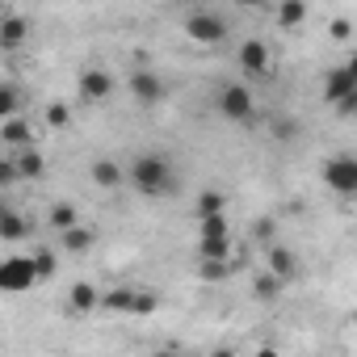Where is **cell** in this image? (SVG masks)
<instances>
[{
	"label": "cell",
	"instance_id": "obj_10",
	"mask_svg": "<svg viewBox=\"0 0 357 357\" xmlns=\"http://www.w3.org/2000/svg\"><path fill=\"white\" fill-rule=\"evenodd\" d=\"M130 97L139 105H160L164 101V80L151 72V68H135L130 72Z\"/></svg>",
	"mask_w": 357,
	"mask_h": 357
},
{
	"label": "cell",
	"instance_id": "obj_23",
	"mask_svg": "<svg viewBox=\"0 0 357 357\" xmlns=\"http://www.w3.org/2000/svg\"><path fill=\"white\" fill-rule=\"evenodd\" d=\"M236 273V261H198V278L202 282H227Z\"/></svg>",
	"mask_w": 357,
	"mask_h": 357
},
{
	"label": "cell",
	"instance_id": "obj_9",
	"mask_svg": "<svg viewBox=\"0 0 357 357\" xmlns=\"http://www.w3.org/2000/svg\"><path fill=\"white\" fill-rule=\"evenodd\" d=\"M76 93H80L84 105H101V101L114 97V76L105 68H84L80 80H76Z\"/></svg>",
	"mask_w": 357,
	"mask_h": 357
},
{
	"label": "cell",
	"instance_id": "obj_27",
	"mask_svg": "<svg viewBox=\"0 0 357 357\" xmlns=\"http://www.w3.org/2000/svg\"><path fill=\"white\" fill-rule=\"evenodd\" d=\"M252 290H257V298H278V290H282V282L269 273V269H261L257 273V282H252Z\"/></svg>",
	"mask_w": 357,
	"mask_h": 357
},
{
	"label": "cell",
	"instance_id": "obj_16",
	"mask_svg": "<svg viewBox=\"0 0 357 357\" xmlns=\"http://www.w3.org/2000/svg\"><path fill=\"white\" fill-rule=\"evenodd\" d=\"M26 236H30V227H26V219H22L13 206H5V211H0V240L17 244V240H26Z\"/></svg>",
	"mask_w": 357,
	"mask_h": 357
},
{
	"label": "cell",
	"instance_id": "obj_18",
	"mask_svg": "<svg viewBox=\"0 0 357 357\" xmlns=\"http://www.w3.org/2000/svg\"><path fill=\"white\" fill-rule=\"evenodd\" d=\"M47 219H51V227H55L59 236H63V231H72V227H80V219H76V206H72V202H55Z\"/></svg>",
	"mask_w": 357,
	"mask_h": 357
},
{
	"label": "cell",
	"instance_id": "obj_26",
	"mask_svg": "<svg viewBox=\"0 0 357 357\" xmlns=\"http://www.w3.org/2000/svg\"><path fill=\"white\" fill-rule=\"evenodd\" d=\"M227 211V198L219 194V190H206L202 198H198V219H215V215H223Z\"/></svg>",
	"mask_w": 357,
	"mask_h": 357
},
{
	"label": "cell",
	"instance_id": "obj_13",
	"mask_svg": "<svg viewBox=\"0 0 357 357\" xmlns=\"http://www.w3.org/2000/svg\"><path fill=\"white\" fill-rule=\"evenodd\" d=\"M26 34H30V22H26L22 13H5V17H0V47H5V51L22 47Z\"/></svg>",
	"mask_w": 357,
	"mask_h": 357
},
{
	"label": "cell",
	"instance_id": "obj_22",
	"mask_svg": "<svg viewBox=\"0 0 357 357\" xmlns=\"http://www.w3.org/2000/svg\"><path fill=\"white\" fill-rule=\"evenodd\" d=\"M30 261H34L38 282H51V278H55V269H59V257H55L51 248H34V252H30Z\"/></svg>",
	"mask_w": 357,
	"mask_h": 357
},
{
	"label": "cell",
	"instance_id": "obj_8",
	"mask_svg": "<svg viewBox=\"0 0 357 357\" xmlns=\"http://www.w3.org/2000/svg\"><path fill=\"white\" fill-rule=\"evenodd\" d=\"M219 114L231 118V122H248L257 114V97L248 84H223L219 89Z\"/></svg>",
	"mask_w": 357,
	"mask_h": 357
},
{
	"label": "cell",
	"instance_id": "obj_32",
	"mask_svg": "<svg viewBox=\"0 0 357 357\" xmlns=\"http://www.w3.org/2000/svg\"><path fill=\"white\" fill-rule=\"evenodd\" d=\"M252 357H282V353H278V349H269V344H261V349H257Z\"/></svg>",
	"mask_w": 357,
	"mask_h": 357
},
{
	"label": "cell",
	"instance_id": "obj_7",
	"mask_svg": "<svg viewBox=\"0 0 357 357\" xmlns=\"http://www.w3.org/2000/svg\"><path fill=\"white\" fill-rule=\"evenodd\" d=\"M34 282H38V273H34L30 257H5L0 261V290L5 294H26Z\"/></svg>",
	"mask_w": 357,
	"mask_h": 357
},
{
	"label": "cell",
	"instance_id": "obj_11",
	"mask_svg": "<svg viewBox=\"0 0 357 357\" xmlns=\"http://www.w3.org/2000/svg\"><path fill=\"white\" fill-rule=\"evenodd\" d=\"M265 269H269L278 282H294V278H298V257H294L290 248H282V244H269V248H265Z\"/></svg>",
	"mask_w": 357,
	"mask_h": 357
},
{
	"label": "cell",
	"instance_id": "obj_21",
	"mask_svg": "<svg viewBox=\"0 0 357 357\" xmlns=\"http://www.w3.org/2000/svg\"><path fill=\"white\" fill-rule=\"evenodd\" d=\"M198 240H231L227 215H215V219H198Z\"/></svg>",
	"mask_w": 357,
	"mask_h": 357
},
{
	"label": "cell",
	"instance_id": "obj_30",
	"mask_svg": "<svg viewBox=\"0 0 357 357\" xmlns=\"http://www.w3.org/2000/svg\"><path fill=\"white\" fill-rule=\"evenodd\" d=\"M13 181H17V164L9 155V160H0V185H13Z\"/></svg>",
	"mask_w": 357,
	"mask_h": 357
},
{
	"label": "cell",
	"instance_id": "obj_35",
	"mask_svg": "<svg viewBox=\"0 0 357 357\" xmlns=\"http://www.w3.org/2000/svg\"><path fill=\"white\" fill-rule=\"evenodd\" d=\"M353 328H357V311H353Z\"/></svg>",
	"mask_w": 357,
	"mask_h": 357
},
{
	"label": "cell",
	"instance_id": "obj_14",
	"mask_svg": "<svg viewBox=\"0 0 357 357\" xmlns=\"http://www.w3.org/2000/svg\"><path fill=\"white\" fill-rule=\"evenodd\" d=\"M0 139H5L9 147H34V130H30V122L26 118H9V122H0Z\"/></svg>",
	"mask_w": 357,
	"mask_h": 357
},
{
	"label": "cell",
	"instance_id": "obj_24",
	"mask_svg": "<svg viewBox=\"0 0 357 357\" xmlns=\"http://www.w3.org/2000/svg\"><path fill=\"white\" fill-rule=\"evenodd\" d=\"M43 118H47L51 130H63V126H72V105H68V101H47Z\"/></svg>",
	"mask_w": 357,
	"mask_h": 357
},
{
	"label": "cell",
	"instance_id": "obj_17",
	"mask_svg": "<svg viewBox=\"0 0 357 357\" xmlns=\"http://www.w3.org/2000/svg\"><path fill=\"white\" fill-rule=\"evenodd\" d=\"M13 164H17V176H43V168H47V160H43V151H38V147L17 151V155H13Z\"/></svg>",
	"mask_w": 357,
	"mask_h": 357
},
{
	"label": "cell",
	"instance_id": "obj_25",
	"mask_svg": "<svg viewBox=\"0 0 357 357\" xmlns=\"http://www.w3.org/2000/svg\"><path fill=\"white\" fill-rule=\"evenodd\" d=\"M198 261H231V240H198Z\"/></svg>",
	"mask_w": 357,
	"mask_h": 357
},
{
	"label": "cell",
	"instance_id": "obj_5",
	"mask_svg": "<svg viewBox=\"0 0 357 357\" xmlns=\"http://www.w3.org/2000/svg\"><path fill=\"white\" fill-rule=\"evenodd\" d=\"M185 34H190V43L215 47V43L227 38V22H223L219 13H211V9H194V13L185 17Z\"/></svg>",
	"mask_w": 357,
	"mask_h": 357
},
{
	"label": "cell",
	"instance_id": "obj_6",
	"mask_svg": "<svg viewBox=\"0 0 357 357\" xmlns=\"http://www.w3.org/2000/svg\"><path fill=\"white\" fill-rule=\"evenodd\" d=\"M324 185L344 198H357V155H332L324 164Z\"/></svg>",
	"mask_w": 357,
	"mask_h": 357
},
{
	"label": "cell",
	"instance_id": "obj_34",
	"mask_svg": "<svg viewBox=\"0 0 357 357\" xmlns=\"http://www.w3.org/2000/svg\"><path fill=\"white\" fill-rule=\"evenodd\" d=\"M151 357H181V353H168V349H164V353H151Z\"/></svg>",
	"mask_w": 357,
	"mask_h": 357
},
{
	"label": "cell",
	"instance_id": "obj_31",
	"mask_svg": "<svg viewBox=\"0 0 357 357\" xmlns=\"http://www.w3.org/2000/svg\"><path fill=\"white\" fill-rule=\"evenodd\" d=\"M344 72H349V76H353V80H357V51H353V55H349V59H344Z\"/></svg>",
	"mask_w": 357,
	"mask_h": 357
},
{
	"label": "cell",
	"instance_id": "obj_33",
	"mask_svg": "<svg viewBox=\"0 0 357 357\" xmlns=\"http://www.w3.org/2000/svg\"><path fill=\"white\" fill-rule=\"evenodd\" d=\"M211 357H236V349H215Z\"/></svg>",
	"mask_w": 357,
	"mask_h": 357
},
{
	"label": "cell",
	"instance_id": "obj_3",
	"mask_svg": "<svg viewBox=\"0 0 357 357\" xmlns=\"http://www.w3.org/2000/svg\"><path fill=\"white\" fill-rule=\"evenodd\" d=\"M236 68L252 80H269L273 76V55H269V43L261 38H244L240 51H236Z\"/></svg>",
	"mask_w": 357,
	"mask_h": 357
},
{
	"label": "cell",
	"instance_id": "obj_20",
	"mask_svg": "<svg viewBox=\"0 0 357 357\" xmlns=\"http://www.w3.org/2000/svg\"><path fill=\"white\" fill-rule=\"evenodd\" d=\"M122 176H126V172H122L114 160H97V164H93V181H97L101 190H114V185L122 181Z\"/></svg>",
	"mask_w": 357,
	"mask_h": 357
},
{
	"label": "cell",
	"instance_id": "obj_2",
	"mask_svg": "<svg viewBox=\"0 0 357 357\" xmlns=\"http://www.w3.org/2000/svg\"><path fill=\"white\" fill-rule=\"evenodd\" d=\"M160 303H155V294L151 290H130V286H122V290H105L101 294V311H114V315H151Z\"/></svg>",
	"mask_w": 357,
	"mask_h": 357
},
{
	"label": "cell",
	"instance_id": "obj_1",
	"mask_svg": "<svg viewBox=\"0 0 357 357\" xmlns=\"http://www.w3.org/2000/svg\"><path fill=\"white\" fill-rule=\"evenodd\" d=\"M126 176H130V185H135L139 194H147V198H164V194H172V190H176L172 164H168L164 155H155V151L135 155V160H130V168H126Z\"/></svg>",
	"mask_w": 357,
	"mask_h": 357
},
{
	"label": "cell",
	"instance_id": "obj_28",
	"mask_svg": "<svg viewBox=\"0 0 357 357\" xmlns=\"http://www.w3.org/2000/svg\"><path fill=\"white\" fill-rule=\"evenodd\" d=\"M17 105H22V101H17V89H13V84H0V118H5V122L17 118Z\"/></svg>",
	"mask_w": 357,
	"mask_h": 357
},
{
	"label": "cell",
	"instance_id": "obj_4",
	"mask_svg": "<svg viewBox=\"0 0 357 357\" xmlns=\"http://www.w3.org/2000/svg\"><path fill=\"white\" fill-rule=\"evenodd\" d=\"M324 101L336 105L340 114H357V80L344 72V63L324 76Z\"/></svg>",
	"mask_w": 357,
	"mask_h": 357
},
{
	"label": "cell",
	"instance_id": "obj_19",
	"mask_svg": "<svg viewBox=\"0 0 357 357\" xmlns=\"http://www.w3.org/2000/svg\"><path fill=\"white\" fill-rule=\"evenodd\" d=\"M93 236H97V231L80 223V227H72V231H63V236H59V244H63L68 252H89V248H93Z\"/></svg>",
	"mask_w": 357,
	"mask_h": 357
},
{
	"label": "cell",
	"instance_id": "obj_29",
	"mask_svg": "<svg viewBox=\"0 0 357 357\" xmlns=\"http://www.w3.org/2000/svg\"><path fill=\"white\" fill-rule=\"evenodd\" d=\"M328 34H332V38H349V34H353V22H349V17H332V22H328Z\"/></svg>",
	"mask_w": 357,
	"mask_h": 357
},
{
	"label": "cell",
	"instance_id": "obj_12",
	"mask_svg": "<svg viewBox=\"0 0 357 357\" xmlns=\"http://www.w3.org/2000/svg\"><path fill=\"white\" fill-rule=\"evenodd\" d=\"M101 307V290L93 286V282H76L72 290H68V311L72 315H89V311H97Z\"/></svg>",
	"mask_w": 357,
	"mask_h": 357
},
{
	"label": "cell",
	"instance_id": "obj_15",
	"mask_svg": "<svg viewBox=\"0 0 357 357\" xmlns=\"http://www.w3.org/2000/svg\"><path fill=\"white\" fill-rule=\"evenodd\" d=\"M273 22L282 30H294V26L307 22V5H303V0H282V5H273Z\"/></svg>",
	"mask_w": 357,
	"mask_h": 357
}]
</instances>
